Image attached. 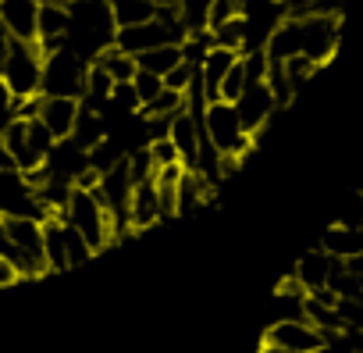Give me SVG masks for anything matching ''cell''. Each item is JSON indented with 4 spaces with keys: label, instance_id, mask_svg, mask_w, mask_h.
<instances>
[{
    "label": "cell",
    "instance_id": "obj_1",
    "mask_svg": "<svg viewBox=\"0 0 363 353\" xmlns=\"http://www.w3.org/2000/svg\"><path fill=\"white\" fill-rule=\"evenodd\" d=\"M68 8H72L68 47L93 65L118 40V22H114V11H111V0H75Z\"/></svg>",
    "mask_w": 363,
    "mask_h": 353
},
{
    "label": "cell",
    "instance_id": "obj_2",
    "mask_svg": "<svg viewBox=\"0 0 363 353\" xmlns=\"http://www.w3.org/2000/svg\"><path fill=\"white\" fill-rule=\"evenodd\" d=\"M61 218H65L72 229H79L96 254L107 250V246H114V222H111V211L104 207V200L96 197V190L75 186V190H72V200H68V207H65Z\"/></svg>",
    "mask_w": 363,
    "mask_h": 353
},
{
    "label": "cell",
    "instance_id": "obj_3",
    "mask_svg": "<svg viewBox=\"0 0 363 353\" xmlns=\"http://www.w3.org/2000/svg\"><path fill=\"white\" fill-rule=\"evenodd\" d=\"M203 136H207L225 157H239V161H242V157L253 150V136L246 132V125H242L235 104H228V100L207 104V111H203Z\"/></svg>",
    "mask_w": 363,
    "mask_h": 353
},
{
    "label": "cell",
    "instance_id": "obj_4",
    "mask_svg": "<svg viewBox=\"0 0 363 353\" xmlns=\"http://www.w3.org/2000/svg\"><path fill=\"white\" fill-rule=\"evenodd\" d=\"M86 75H89V61L79 58L72 47H61L54 54L43 58V97H72L82 100L86 97Z\"/></svg>",
    "mask_w": 363,
    "mask_h": 353
},
{
    "label": "cell",
    "instance_id": "obj_5",
    "mask_svg": "<svg viewBox=\"0 0 363 353\" xmlns=\"http://www.w3.org/2000/svg\"><path fill=\"white\" fill-rule=\"evenodd\" d=\"M0 75L8 79V86H11V93L18 100L40 97V86H43V50H40V43L15 40L4 68H0Z\"/></svg>",
    "mask_w": 363,
    "mask_h": 353
},
{
    "label": "cell",
    "instance_id": "obj_6",
    "mask_svg": "<svg viewBox=\"0 0 363 353\" xmlns=\"http://www.w3.org/2000/svg\"><path fill=\"white\" fill-rule=\"evenodd\" d=\"M299 40H303V58H310L313 65H328L338 50L342 40V15H310L299 18Z\"/></svg>",
    "mask_w": 363,
    "mask_h": 353
},
{
    "label": "cell",
    "instance_id": "obj_7",
    "mask_svg": "<svg viewBox=\"0 0 363 353\" xmlns=\"http://www.w3.org/2000/svg\"><path fill=\"white\" fill-rule=\"evenodd\" d=\"M264 342H274V346H281L289 353H317V349L328 346V335L303 317V321H274V325H267Z\"/></svg>",
    "mask_w": 363,
    "mask_h": 353
},
{
    "label": "cell",
    "instance_id": "obj_8",
    "mask_svg": "<svg viewBox=\"0 0 363 353\" xmlns=\"http://www.w3.org/2000/svg\"><path fill=\"white\" fill-rule=\"evenodd\" d=\"M235 111H239V118H242L246 132L257 139V136L271 125L274 111H281V107H278V100H274V93H271V86H267V82H253V86L235 100Z\"/></svg>",
    "mask_w": 363,
    "mask_h": 353
},
{
    "label": "cell",
    "instance_id": "obj_9",
    "mask_svg": "<svg viewBox=\"0 0 363 353\" xmlns=\"http://www.w3.org/2000/svg\"><path fill=\"white\" fill-rule=\"evenodd\" d=\"M40 0H0V22L4 29L22 40V43H36L40 40Z\"/></svg>",
    "mask_w": 363,
    "mask_h": 353
},
{
    "label": "cell",
    "instance_id": "obj_10",
    "mask_svg": "<svg viewBox=\"0 0 363 353\" xmlns=\"http://www.w3.org/2000/svg\"><path fill=\"white\" fill-rule=\"evenodd\" d=\"M79 114H82V100H72V97H43L40 93V121L54 132V139H72L75 125H79Z\"/></svg>",
    "mask_w": 363,
    "mask_h": 353
},
{
    "label": "cell",
    "instance_id": "obj_11",
    "mask_svg": "<svg viewBox=\"0 0 363 353\" xmlns=\"http://www.w3.org/2000/svg\"><path fill=\"white\" fill-rule=\"evenodd\" d=\"M335 268H338V257H331L328 250H310V254H303L299 261H296V268H292V275H296V282L306 289V296L310 293H320V289H328L331 286V275H335Z\"/></svg>",
    "mask_w": 363,
    "mask_h": 353
},
{
    "label": "cell",
    "instance_id": "obj_12",
    "mask_svg": "<svg viewBox=\"0 0 363 353\" xmlns=\"http://www.w3.org/2000/svg\"><path fill=\"white\" fill-rule=\"evenodd\" d=\"M128 222H132L135 236L164 222V207H160V193H157V183H153V179H143V183H135L132 207H128Z\"/></svg>",
    "mask_w": 363,
    "mask_h": 353
},
{
    "label": "cell",
    "instance_id": "obj_13",
    "mask_svg": "<svg viewBox=\"0 0 363 353\" xmlns=\"http://www.w3.org/2000/svg\"><path fill=\"white\" fill-rule=\"evenodd\" d=\"M171 143L178 146L182 153V164L189 171H196V161H200V146H203V121L189 111H182L174 121H171Z\"/></svg>",
    "mask_w": 363,
    "mask_h": 353
},
{
    "label": "cell",
    "instance_id": "obj_14",
    "mask_svg": "<svg viewBox=\"0 0 363 353\" xmlns=\"http://www.w3.org/2000/svg\"><path fill=\"white\" fill-rule=\"evenodd\" d=\"M214 200V186L203 179L200 171H189L182 175V183H178V204H174V218H186V214H196L200 207H207Z\"/></svg>",
    "mask_w": 363,
    "mask_h": 353
},
{
    "label": "cell",
    "instance_id": "obj_15",
    "mask_svg": "<svg viewBox=\"0 0 363 353\" xmlns=\"http://www.w3.org/2000/svg\"><path fill=\"white\" fill-rule=\"evenodd\" d=\"M239 58H242V54H239V50H228V47H214V50L203 58L200 72H203V86H207L211 104L221 100V82H225V75L232 72V65H235Z\"/></svg>",
    "mask_w": 363,
    "mask_h": 353
},
{
    "label": "cell",
    "instance_id": "obj_16",
    "mask_svg": "<svg viewBox=\"0 0 363 353\" xmlns=\"http://www.w3.org/2000/svg\"><path fill=\"white\" fill-rule=\"evenodd\" d=\"M320 250H328V254L338 257V261L359 257V254H363V225L352 229V225H338V222H335V225L320 236Z\"/></svg>",
    "mask_w": 363,
    "mask_h": 353
},
{
    "label": "cell",
    "instance_id": "obj_17",
    "mask_svg": "<svg viewBox=\"0 0 363 353\" xmlns=\"http://www.w3.org/2000/svg\"><path fill=\"white\" fill-rule=\"evenodd\" d=\"M43 246H47V268L50 275L68 271V243H65V218H47L43 222Z\"/></svg>",
    "mask_w": 363,
    "mask_h": 353
},
{
    "label": "cell",
    "instance_id": "obj_18",
    "mask_svg": "<svg viewBox=\"0 0 363 353\" xmlns=\"http://www.w3.org/2000/svg\"><path fill=\"white\" fill-rule=\"evenodd\" d=\"M72 139H75L82 150H93L96 143H104V139H107V114L82 104V114H79V125H75Z\"/></svg>",
    "mask_w": 363,
    "mask_h": 353
},
{
    "label": "cell",
    "instance_id": "obj_19",
    "mask_svg": "<svg viewBox=\"0 0 363 353\" xmlns=\"http://www.w3.org/2000/svg\"><path fill=\"white\" fill-rule=\"evenodd\" d=\"M143 72H153V75H171L182 61H186V54H182V43H167V47H157V50H146L135 58Z\"/></svg>",
    "mask_w": 363,
    "mask_h": 353
},
{
    "label": "cell",
    "instance_id": "obj_20",
    "mask_svg": "<svg viewBox=\"0 0 363 353\" xmlns=\"http://www.w3.org/2000/svg\"><path fill=\"white\" fill-rule=\"evenodd\" d=\"M111 11H114V22H118V29H128V26L153 22L160 8L153 4V0H111Z\"/></svg>",
    "mask_w": 363,
    "mask_h": 353
},
{
    "label": "cell",
    "instance_id": "obj_21",
    "mask_svg": "<svg viewBox=\"0 0 363 353\" xmlns=\"http://www.w3.org/2000/svg\"><path fill=\"white\" fill-rule=\"evenodd\" d=\"M96 65H100L114 82H132V79L139 75V61H135L132 54H125L121 47H107V50L96 58Z\"/></svg>",
    "mask_w": 363,
    "mask_h": 353
},
{
    "label": "cell",
    "instance_id": "obj_22",
    "mask_svg": "<svg viewBox=\"0 0 363 353\" xmlns=\"http://www.w3.org/2000/svg\"><path fill=\"white\" fill-rule=\"evenodd\" d=\"M182 111H186V93L164 86V93H160L157 100H150L139 114H143V118H178Z\"/></svg>",
    "mask_w": 363,
    "mask_h": 353
},
{
    "label": "cell",
    "instance_id": "obj_23",
    "mask_svg": "<svg viewBox=\"0 0 363 353\" xmlns=\"http://www.w3.org/2000/svg\"><path fill=\"white\" fill-rule=\"evenodd\" d=\"M285 18H310V15H342V0H281Z\"/></svg>",
    "mask_w": 363,
    "mask_h": 353
},
{
    "label": "cell",
    "instance_id": "obj_24",
    "mask_svg": "<svg viewBox=\"0 0 363 353\" xmlns=\"http://www.w3.org/2000/svg\"><path fill=\"white\" fill-rule=\"evenodd\" d=\"M246 89H250V75H246V65H242V58H239V61L232 65V72L225 75V82H221V100L235 104Z\"/></svg>",
    "mask_w": 363,
    "mask_h": 353
},
{
    "label": "cell",
    "instance_id": "obj_25",
    "mask_svg": "<svg viewBox=\"0 0 363 353\" xmlns=\"http://www.w3.org/2000/svg\"><path fill=\"white\" fill-rule=\"evenodd\" d=\"M65 243H68V264H72V268L86 264V261H89L93 254H96V250L89 246V239H86V236H82L79 229H72L68 222H65Z\"/></svg>",
    "mask_w": 363,
    "mask_h": 353
},
{
    "label": "cell",
    "instance_id": "obj_26",
    "mask_svg": "<svg viewBox=\"0 0 363 353\" xmlns=\"http://www.w3.org/2000/svg\"><path fill=\"white\" fill-rule=\"evenodd\" d=\"M285 72H289V82H292V89L299 93V89H303V86H306V82H310V79L320 72V65H313L310 58H303V54H299V58L285 61Z\"/></svg>",
    "mask_w": 363,
    "mask_h": 353
},
{
    "label": "cell",
    "instance_id": "obj_27",
    "mask_svg": "<svg viewBox=\"0 0 363 353\" xmlns=\"http://www.w3.org/2000/svg\"><path fill=\"white\" fill-rule=\"evenodd\" d=\"M132 82H135V93H139L143 107H146L150 100H157V97L164 93V79H160V75H153V72H143V68H139V75H135Z\"/></svg>",
    "mask_w": 363,
    "mask_h": 353
},
{
    "label": "cell",
    "instance_id": "obj_28",
    "mask_svg": "<svg viewBox=\"0 0 363 353\" xmlns=\"http://www.w3.org/2000/svg\"><path fill=\"white\" fill-rule=\"evenodd\" d=\"M150 153H153V164H157V168L182 164V153H178V146L171 143V136H167V139H153V143H150Z\"/></svg>",
    "mask_w": 363,
    "mask_h": 353
},
{
    "label": "cell",
    "instance_id": "obj_29",
    "mask_svg": "<svg viewBox=\"0 0 363 353\" xmlns=\"http://www.w3.org/2000/svg\"><path fill=\"white\" fill-rule=\"evenodd\" d=\"M15 104H18V97L11 93V86H8V79L0 75V132H4L11 121H15Z\"/></svg>",
    "mask_w": 363,
    "mask_h": 353
},
{
    "label": "cell",
    "instance_id": "obj_30",
    "mask_svg": "<svg viewBox=\"0 0 363 353\" xmlns=\"http://www.w3.org/2000/svg\"><path fill=\"white\" fill-rule=\"evenodd\" d=\"M196 68H200V65L182 61L171 75H164V86H167V89H178V93H186V89H189V82H193V75H196Z\"/></svg>",
    "mask_w": 363,
    "mask_h": 353
},
{
    "label": "cell",
    "instance_id": "obj_31",
    "mask_svg": "<svg viewBox=\"0 0 363 353\" xmlns=\"http://www.w3.org/2000/svg\"><path fill=\"white\" fill-rule=\"evenodd\" d=\"M18 282H26V278H22V271H18L11 261H4V257H0V289L18 286Z\"/></svg>",
    "mask_w": 363,
    "mask_h": 353
},
{
    "label": "cell",
    "instance_id": "obj_32",
    "mask_svg": "<svg viewBox=\"0 0 363 353\" xmlns=\"http://www.w3.org/2000/svg\"><path fill=\"white\" fill-rule=\"evenodd\" d=\"M0 171H18V161H15L11 146L4 143V136H0Z\"/></svg>",
    "mask_w": 363,
    "mask_h": 353
},
{
    "label": "cell",
    "instance_id": "obj_33",
    "mask_svg": "<svg viewBox=\"0 0 363 353\" xmlns=\"http://www.w3.org/2000/svg\"><path fill=\"white\" fill-rule=\"evenodd\" d=\"M11 43H15V36L4 29V22H0V68H4V61H8V54H11Z\"/></svg>",
    "mask_w": 363,
    "mask_h": 353
},
{
    "label": "cell",
    "instance_id": "obj_34",
    "mask_svg": "<svg viewBox=\"0 0 363 353\" xmlns=\"http://www.w3.org/2000/svg\"><path fill=\"white\" fill-rule=\"evenodd\" d=\"M345 268H349V271L359 278V286H363V254H359V257H352V261H345Z\"/></svg>",
    "mask_w": 363,
    "mask_h": 353
},
{
    "label": "cell",
    "instance_id": "obj_35",
    "mask_svg": "<svg viewBox=\"0 0 363 353\" xmlns=\"http://www.w3.org/2000/svg\"><path fill=\"white\" fill-rule=\"evenodd\" d=\"M257 353H289V349H281V346H274V342H260Z\"/></svg>",
    "mask_w": 363,
    "mask_h": 353
},
{
    "label": "cell",
    "instance_id": "obj_36",
    "mask_svg": "<svg viewBox=\"0 0 363 353\" xmlns=\"http://www.w3.org/2000/svg\"><path fill=\"white\" fill-rule=\"evenodd\" d=\"M68 4H75V0H68Z\"/></svg>",
    "mask_w": 363,
    "mask_h": 353
}]
</instances>
